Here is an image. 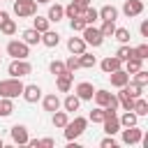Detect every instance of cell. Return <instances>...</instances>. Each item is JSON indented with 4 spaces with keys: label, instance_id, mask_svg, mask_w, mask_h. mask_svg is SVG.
<instances>
[{
    "label": "cell",
    "instance_id": "1",
    "mask_svg": "<svg viewBox=\"0 0 148 148\" xmlns=\"http://www.w3.org/2000/svg\"><path fill=\"white\" fill-rule=\"evenodd\" d=\"M23 81L21 79H16V76H9V79H2L0 81V97H9V99H16V97H21V92H23Z\"/></svg>",
    "mask_w": 148,
    "mask_h": 148
},
{
    "label": "cell",
    "instance_id": "2",
    "mask_svg": "<svg viewBox=\"0 0 148 148\" xmlns=\"http://www.w3.org/2000/svg\"><path fill=\"white\" fill-rule=\"evenodd\" d=\"M86 127H88V118H83V116H74V120H67V125L62 127L65 139H67V141L79 139V136L86 132Z\"/></svg>",
    "mask_w": 148,
    "mask_h": 148
},
{
    "label": "cell",
    "instance_id": "3",
    "mask_svg": "<svg viewBox=\"0 0 148 148\" xmlns=\"http://www.w3.org/2000/svg\"><path fill=\"white\" fill-rule=\"evenodd\" d=\"M7 74L16 76V79H23V76L32 74V65L28 62V58H12V62L7 67Z\"/></svg>",
    "mask_w": 148,
    "mask_h": 148
},
{
    "label": "cell",
    "instance_id": "4",
    "mask_svg": "<svg viewBox=\"0 0 148 148\" xmlns=\"http://www.w3.org/2000/svg\"><path fill=\"white\" fill-rule=\"evenodd\" d=\"M12 12L18 18H30L37 14V2L35 0H12Z\"/></svg>",
    "mask_w": 148,
    "mask_h": 148
},
{
    "label": "cell",
    "instance_id": "5",
    "mask_svg": "<svg viewBox=\"0 0 148 148\" xmlns=\"http://www.w3.org/2000/svg\"><path fill=\"white\" fill-rule=\"evenodd\" d=\"M92 99H95V104H97V106H102V109H118V97H116L113 92L104 90V88H99V90L95 88Z\"/></svg>",
    "mask_w": 148,
    "mask_h": 148
},
{
    "label": "cell",
    "instance_id": "6",
    "mask_svg": "<svg viewBox=\"0 0 148 148\" xmlns=\"http://www.w3.org/2000/svg\"><path fill=\"white\" fill-rule=\"evenodd\" d=\"M102 127H104L106 134H118V132H120V120H118V111H116V109H104Z\"/></svg>",
    "mask_w": 148,
    "mask_h": 148
},
{
    "label": "cell",
    "instance_id": "7",
    "mask_svg": "<svg viewBox=\"0 0 148 148\" xmlns=\"http://www.w3.org/2000/svg\"><path fill=\"white\" fill-rule=\"evenodd\" d=\"M141 136H143V130L139 125H132V127H120V139L125 146H136L141 143Z\"/></svg>",
    "mask_w": 148,
    "mask_h": 148
},
{
    "label": "cell",
    "instance_id": "8",
    "mask_svg": "<svg viewBox=\"0 0 148 148\" xmlns=\"http://www.w3.org/2000/svg\"><path fill=\"white\" fill-rule=\"evenodd\" d=\"M81 37H83V42H86L88 46H92V49H97V46L104 44V37H102L99 28H95V25H86V28L81 30Z\"/></svg>",
    "mask_w": 148,
    "mask_h": 148
},
{
    "label": "cell",
    "instance_id": "9",
    "mask_svg": "<svg viewBox=\"0 0 148 148\" xmlns=\"http://www.w3.org/2000/svg\"><path fill=\"white\" fill-rule=\"evenodd\" d=\"M7 56H12V58H28L30 56V46L23 39H9L7 42Z\"/></svg>",
    "mask_w": 148,
    "mask_h": 148
},
{
    "label": "cell",
    "instance_id": "10",
    "mask_svg": "<svg viewBox=\"0 0 148 148\" xmlns=\"http://www.w3.org/2000/svg\"><path fill=\"white\" fill-rule=\"evenodd\" d=\"M74 95H76L81 102H90V99H92V95H95V86H92L90 81H81V83H76Z\"/></svg>",
    "mask_w": 148,
    "mask_h": 148
},
{
    "label": "cell",
    "instance_id": "11",
    "mask_svg": "<svg viewBox=\"0 0 148 148\" xmlns=\"http://www.w3.org/2000/svg\"><path fill=\"white\" fill-rule=\"evenodd\" d=\"M21 97H23L28 104H37V102L42 99V88H39L37 83H28V86H23Z\"/></svg>",
    "mask_w": 148,
    "mask_h": 148
},
{
    "label": "cell",
    "instance_id": "12",
    "mask_svg": "<svg viewBox=\"0 0 148 148\" xmlns=\"http://www.w3.org/2000/svg\"><path fill=\"white\" fill-rule=\"evenodd\" d=\"M9 134H12V141H14V143H18V146H25V143H28V139H30V134H28V127H25V125H21V123L12 125Z\"/></svg>",
    "mask_w": 148,
    "mask_h": 148
},
{
    "label": "cell",
    "instance_id": "13",
    "mask_svg": "<svg viewBox=\"0 0 148 148\" xmlns=\"http://www.w3.org/2000/svg\"><path fill=\"white\" fill-rule=\"evenodd\" d=\"M123 14L127 18H134V16L143 14V0H125L123 2Z\"/></svg>",
    "mask_w": 148,
    "mask_h": 148
},
{
    "label": "cell",
    "instance_id": "14",
    "mask_svg": "<svg viewBox=\"0 0 148 148\" xmlns=\"http://www.w3.org/2000/svg\"><path fill=\"white\" fill-rule=\"evenodd\" d=\"M72 81H74V72H62V74H58L56 76V88H58V92H69L72 90Z\"/></svg>",
    "mask_w": 148,
    "mask_h": 148
},
{
    "label": "cell",
    "instance_id": "15",
    "mask_svg": "<svg viewBox=\"0 0 148 148\" xmlns=\"http://www.w3.org/2000/svg\"><path fill=\"white\" fill-rule=\"evenodd\" d=\"M42 106H44V111L53 113V111L62 109V99H60L56 92H49V95H42Z\"/></svg>",
    "mask_w": 148,
    "mask_h": 148
},
{
    "label": "cell",
    "instance_id": "16",
    "mask_svg": "<svg viewBox=\"0 0 148 148\" xmlns=\"http://www.w3.org/2000/svg\"><path fill=\"white\" fill-rule=\"evenodd\" d=\"M0 32L7 35V37H12V35L16 32V21L9 18V14H7L5 9H0Z\"/></svg>",
    "mask_w": 148,
    "mask_h": 148
},
{
    "label": "cell",
    "instance_id": "17",
    "mask_svg": "<svg viewBox=\"0 0 148 148\" xmlns=\"http://www.w3.org/2000/svg\"><path fill=\"white\" fill-rule=\"evenodd\" d=\"M99 67H102V72H104V74H111V72H116V69H120V67H123V60H120L118 56H106V58L99 62Z\"/></svg>",
    "mask_w": 148,
    "mask_h": 148
},
{
    "label": "cell",
    "instance_id": "18",
    "mask_svg": "<svg viewBox=\"0 0 148 148\" xmlns=\"http://www.w3.org/2000/svg\"><path fill=\"white\" fill-rule=\"evenodd\" d=\"M109 81H111V86H113V88H123V86H127V83H130V74L120 67V69H116V72H111V74H109Z\"/></svg>",
    "mask_w": 148,
    "mask_h": 148
},
{
    "label": "cell",
    "instance_id": "19",
    "mask_svg": "<svg viewBox=\"0 0 148 148\" xmlns=\"http://www.w3.org/2000/svg\"><path fill=\"white\" fill-rule=\"evenodd\" d=\"M86 49H88V44L83 42V37H69V39H67V51H69L72 56H81Z\"/></svg>",
    "mask_w": 148,
    "mask_h": 148
},
{
    "label": "cell",
    "instance_id": "20",
    "mask_svg": "<svg viewBox=\"0 0 148 148\" xmlns=\"http://www.w3.org/2000/svg\"><path fill=\"white\" fill-rule=\"evenodd\" d=\"M21 39H23L28 46H37V44H42V32H37L35 28H28V30L21 32Z\"/></svg>",
    "mask_w": 148,
    "mask_h": 148
},
{
    "label": "cell",
    "instance_id": "21",
    "mask_svg": "<svg viewBox=\"0 0 148 148\" xmlns=\"http://www.w3.org/2000/svg\"><path fill=\"white\" fill-rule=\"evenodd\" d=\"M42 44L46 46V49H56L58 44H60V35L56 32V30H46V32H42Z\"/></svg>",
    "mask_w": 148,
    "mask_h": 148
},
{
    "label": "cell",
    "instance_id": "22",
    "mask_svg": "<svg viewBox=\"0 0 148 148\" xmlns=\"http://www.w3.org/2000/svg\"><path fill=\"white\" fill-rule=\"evenodd\" d=\"M46 18H49L51 23H58V21H62V18H65V7H62V5H58V2H56V5H51V7H49V14H46Z\"/></svg>",
    "mask_w": 148,
    "mask_h": 148
},
{
    "label": "cell",
    "instance_id": "23",
    "mask_svg": "<svg viewBox=\"0 0 148 148\" xmlns=\"http://www.w3.org/2000/svg\"><path fill=\"white\" fill-rule=\"evenodd\" d=\"M79 106H81V99H79L74 92H69V95L62 99V109H65L67 113H74V111H79Z\"/></svg>",
    "mask_w": 148,
    "mask_h": 148
},
{
    "label": "cell",
    "instance_id": "24",
    "mask_svg": "<svg viewBox=\"0 0 148 148\" xmlns=\"http://www.w3.org/2000/svg\"><path fill=\"white\" fill-rule=\"evenodd\" d=\"M97 14H99L102 21H116V18H118V7H113V5H104L102 9H97Z\"/></svg>",
    "mask_w": 148,
    "mask_h": 148
},
{
    "label": "cell",
    "instance_id": "25",
    "mask_svg": "<svg viewBox=\"0 0 148 148\" xmlns=\"http://www.w3.org/2000/svg\"><path fill=\"white\" fill-rule=\"evenodd\" d=\"M67 120H69V113L67 111H53L51 113V123H53V127H58V130H62L65 125H67Z\"/></svg>",
    "mask_w": 148,
    "mask_h": 148
},
{
    "label": "cell",
    "instance_id": "26",
    "mask_svg": "<svg viewBox=\"0 0 148 148\" xmlns=\"http://www.w3.org/2000/svg\"><path fill=\"white\" fill-rule=\"evenodd\" d=\"M123 65H125L123 69H125L127 74H134V72H139V69L143 67V60H141V58H136V56H132V58H127Z\"/></svg>",
    "mask_w": 148,
    "mask_h": 148
},
{
    "label": "cell",
    "instance_id": "27",
    "mask_svg": "<svg viewBox=\"0 0 148 148\" xmlns=\"http://www.w3.org/2000/svg\"><path fill=\"white\" fill-rule=\"evenodd\" d=\"M95 65H97V58H95L92 53L83 51V53L79 56V67H83V69H92Z\"/></svg>",
    "mask_w": 148,
    "mask_h": 148
},
{
    "label": "cell",
    "instance_id": "28",
    "mask_svg": "<svg viewBox=\"0 0 148 148\" xmlns=\"http://www.w3.org/2000/svg\"><path fill=\"white\" fill-rule=\"evenodd\" d=\"M32 28H35L37 32H46V30L51 28V21H49L46 16H39V14H35V18H32Z\"/></svg>",
    "mask_w": 148,
    "mask_h": 148
},
{
    "label": "cell",
    "instance_id": "29",
    "mask_svg": "<svg viewBox=\"0 0 148 148\" xmlns=\"http://www.w3.org/2000/svg\"><path fill=\"white\" fill-rule=\"evenodd\" d=\"M118 120H120V127H132V125L139 123V116L134 111H125L123 116H118Z\"/></svg>",
    "mask_w": 148,
    "mask_h": 148
},
{
    "label": "cell",
    "instance_id": "30",
    "mask_svg": "<svg viewBox=\"0 0 148 148\" xmlns=\"http://www.w3.org/2000/svg\"><path fill=\"white\" fill-rule=\"evenodd\" d=\"M81 18L86 21V25H95V21L99 18V14H97V9H95V7H90V5H88V7L83 9V14H81Z\"/></svg>",
    "mask_w": 148,
    "mask_h": 148
},
{
    "label": "cell",
    "instance_id": "31",
    "mask_svg": "<svg viewBox=\"0 0 148 148\" xmlns=\"http://www.w3.org/2000/svg\"><path fill=\"white\" fill-rule=\"evenodd\" d=\"M132 111H134L139 118H141V116H148V102L143 99V95L134 99V106H132Z\"/></svg>",
    "mask_w": 148,
    "mask_h": 148
},
{
    "label": "cell",
    "instance_id": "32",
    "mask_svg": "<svg viewBox=\"0 0 148 148\" xmlns=\"http://www.w3.org/2000/svg\"><path fill=\"white\" fill-rule=\"evenodd\" d=\"M12 113H14V99H9V97H0V116L7 118V116H12Z\"/></svg>",
    "mask_w": 148,
    "mask_h": 148
},
{
    "label": "cell",
    "instance_id": "33",
    "mask_svg": "<svg viewBox=\"0 0 148 148\" xmlns=\"http://www.w3.org/2000/svg\"><path fill=\"white\" fill-rule=\"evenodd\" d=\"M83 9H86V7H79L76 2H69V5L65 7V18H74V16H81V14H83Z\"/></svg>",
    "mask_w": 148,
    "mask_h": 148
},
{
    "label": "cell",
    "instance_id": "34",
    "mask_svg": "<svg viewBox=\"0 0 148 148\" xmlns=\"http://www.w3.org/2000/svg\"><path fill=\"white\" fill-rule=\"evenodd\" d=\"M113 30H116V21H102L99 32H102L104 39H106V37H113Z\"/></svg>",
    "mask_w": 148,
    "mask_h": 148
},
{
    "label": "cell",
    "instance_id": "35",
    "mask_svg": "<svg viewBox=\"0 0 148 148\" xmlns=\"http://www.w3.org/2000/svg\"><path fill=\"white\" fill-rule=\"evenodd\" d=\"M116 56L125 62L127 58H132V56H134V46H130V44H120V49L116 51Z\"/></svg>",
    "mask_w": 148,
    "mask_h": 148
},
{
    "label": "cell",
    "instance_id": "36",
    "mask_svg": "<svg viewBox=\"0 0 148 148\" xmlns=\"http://www.w3.org/2000/svg\"><path fill=\"white\" fill-rule=\"evenodd\" d=\"M113 37H116L120 44H130V30H127V28H118V25H116Z\"/></svg>",
    "mask_w": 148,
    "mask_h": 148
},
{
    "label": "cell",
    "instance_id": "37",
    "mask_svg": "<svg viewBox=\"0 0 148 148\" xmlns=\"http://www.w3.org/2000/svg\"><path fill=\"white\" fill-rule=\"evenodd\" d=\"M88 120H90V123H99V125H102V120H104V109H102V106H95V109L88 113Z\"/></svg>",
    "mask_w": 148,
    "mask_h": 148
},
{
    "label": "cell",
    "instance_id": "38",
    "mask_svg": "<svg viewBox=\"0 0 148 148\" xmlns=\"http://www.w3.org/2000/svg\"><path fill=\"white\" fill-rule=\"evenodd\" d=\"M49 72H51L53 76L62 74V72H65V62H62V60H51V62H49Z\"/></svg>",
    "mask_w": 148,
    "mask_h": 148
},
{
    "label": "cell",
    "instance_id": "39",
    "mask_svg": "<svg viewBox=\"0 0 148 148\" xmlns=\"http://www.w3.org/2000/svg\"><path fill=\"white\" fill-rule=\"evenodd\" d=\"M132 81H134V83H139V86H143V88H146V86H148V72H146V69H143V67H141V69H139V72H134V79H132Z\"/></svg>",
    "mask_w": 148,
    "mask_h": 148
},
{
    "label": "cell",
    "instance_id": "40",
    "mask_svg": "<svg viewBox=\"0 0 148 148\" xmlns=\"http://www.w3.org/2000/svg\"><path fill=\"white\" fill-rule=\"evenodd\" d=\"M125 88H127V92H130V95H132L134 99L143 95V86H139V83H134V81H130V83H127Z\"/></svg>",
    "mask_w": 148,
    "mask_h": 148
},
{
    "label": "cell",
    "instance_id": "41",
    "mask_svg": "<svg viewBox=\"0 0 148 148\" xmlns=\"http://www.w3.org/2000/svg\"><path fill=\"white\" fill-rule=\"evenodd\" d=\"M69 28H72V32H81L86 28V21L81 16H74V18H69Z\"/></svg>",
    "mask_w": 148,
    "mask_h": 148
},
{
    "label": "cell",
    "instance_id": "42",
    "mask_svg": "<svg viewBox=\"0 0 148 148\" xmlns=\"http://www.w3.org/2000/svg\"><path fill=\"white\" fill-rule=\"evenodd\" d=\"M65 69H67V72H76V69H79V56H69V58L65 60Z\"/></svg>",
    "mask_w": 148,
    "mask_h": 148
},
{
    "label": "cell",
    "instance_id": "43",
    "mask_svg": "<svg viewBox=\"0 0 148 148\" xmlns=\"http://www.w3.org/2000/svg\"><path fill=\"white\" fill-rule=\"evenodd\" d=\"M99 146H102V148H116V146H118V141L113 139V134H106V136L99 141Z\"/></svg>",
    "mask_w": 148,
    "mask_h": 148
},
{
    "label": "cell",
    "instance_id": "44",
    "mask_svg": "<svg viewBox=\"0 0 148 148\" xmlns=\"http://www.w3.org/2000/svg\"><path fill=\"white\" fill-rule=\"evenodd\" d=\"M134 56L141 58V60H146V58H148V44H139V46L134 49Z\"/></svg>",
    "mask_w": 148,
    "mask_h": 148
},
{
    "label": "cell",
    "instance_id": "45",
    "mask_svg": "<svg viewBox=\"0 0 148 148\" xmlns=\"http://www.w3.org/2000/svg\"><path fill=\"white\" fill-rule=\"evenodd\" d=\"M51 146H56V141H53L51 136H46V139H39V148H51Z\"/></svg>",
    "mask_w": 148,
    "mask_h": 148
},
{
    "label": "cell",
    "instance_id": "46",
    "mask_svg": "<svg viewBox=\"0 0 148 148\" xmlns=\"http://www.w3.org/2000/svg\"><path fill=\"white\" fill-rule=\"evenodd\" d=\"M139 32H141V37H148V21H141V25H139Z\"/></svg>",
    "mask_w": 148,
    "mask_h": 148
},
{
    "label": "cell",
    "instance_id": "47",
    "mask_svg": "<svg viewBox=\"0 0 148 148\" xmlns=\"http://www.w3.org/2000/svg\"><path fill=\"white\" fill-rule=\"evenodd\" d=\"M25 146H30V148H39V139H28Z\"/></svg>",
    "mask_w": 148,
    "mask_h": 148
},
{
    "label": "cell",
    "instance_id": "48",
    "mask_svg": "<svg viewBox=\"0 0 148 148\" xmlns=\"http://www.w3.org/2000/svg\"><path fill=\"white\" fill-rule=\"evenodd\" d=\"M72 2H76V5H79V7H88V5H90V2H92V0H72Z\"/></svg>",
    "mask_w": 148,
    "mask_h": 148
},
{
    "label": "cell",
    "instance_id": "49",
    "mask_svg": "<svg viewBox=\"0 0 148 148\" xmlns=\"http://www.w3.org/2000/svg\"><path fill=\"white\" fill-rule=\"evenodd\" d=\"M35 2H37V5H49L51 0H35Z\"/></svg>",
    "mask_w": 148,
    "mask_h": 148
},
{
    "label": "cell",
    "instance_id": "50",
    "mask_svg": "<svg viewBox=\"0 0 148 148\" xmlns=\"http://www.w3.org/2000/svg\"><path fill=\"white\" fill-rule=\"evenodd\" d=\"M2 146H5V143H2V139H0V148H2Z\"/></svg>",
    "mask_w": 148,
    "mask_h": 148
},
{
    "label": "cell",
    "instance_id": "51",
    "mask_svg": "<svg viewBox=\"0 0 148 148\" xmlns=\"http://www.w3.org/2000/svg\"><path fill=\"white\" fill-rule=\"evenodd\" d=\"M0 60H2V56H0Z\"/></svg>",
    "mask_w": 148,
    "mask_h": 148
},
{
    "label": "cell",
    "instance_id": "52",
    "mask_svg": "<svg viewBox=\"0 0 148 148\" xmlns=\"http://www.w3.org/2000/svg\"><path fill=\"white\" fill-rule=\"evenodd\" d=\"M0 2H2V0H0Z\"/></svg>",
    "mask_w": 148,
    "mask_h": 148
}]
</instances>
